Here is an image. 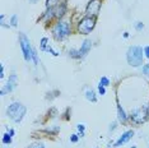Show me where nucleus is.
Returning a JSON list of instances; mask_svg holds the SVG:
<instances>
[{
  "mask_svg": "<svg viewBox=\"0 0 149 148\" xmlns=\"http://www.w3.org/2000/svg\"><path fill=\"white\" fill-rule=\"evenodd\" d=\"M135 28H136L138 31H140V29H143V28H144V24H143L141 22H138L136 24H135Z\"/></svg>",
  "mask_w": 149,
  "mask_h": 148,
  "instance_id": "nucleus-23",
  "label": "nucleus"
},
{
  "mask_svg": "<svg viewBox=\"0 0 149 148\" xmlns=\"http://www.w3.org/2000/svg\"><path fill=\"white\" fill-rule=\"evenodd\" d=\"M117 116H118V120H120L121 123H126V120H127V115L125 114V111L124 109L121 107V105L117 102Z\"/></svg>",
  "mask_w": 149,
  "mask_h": 148,
  "instance_id": "nucleus-11",
  "label": "nucleus"
},
{
  "mask_svg": "<svg viewBox=\"0 0 149 148\" xmlns=\"http://www.w3.org/2000/svg\"><path fill=\"white\" fill-rule=\"evenodd\" d=\"M26 106H23L22 103L19 102H13L8 106L6 109V115H8L9 119H12L14 123H21L22 119L26 115Z\"/></svg>",
  "mask_w": 149,
  "mask_h": 148,
  "instance_id": "nucleus-1",
  "label": "nucleus"
},
{
  "mask_svg": "<svg viewBox=\"0 0 149 148\" xmlns=\"http://www.w3.org/2000/svg\"><path fill=\"white\" fill-rule=\"evenodd\" d=\"M32 60H33V63H35V65H38V58H37L36 50H33L32 51Z\"/></svg>",
  "mask_w": 149,
  "mask_h": 148,
  "instance_id": "nucleus-18",
  "label": "nucleus"
},
{
  "mask_svg": "<svg viewBox=\"0 0 149 148\" xmlns=\"http://www.w3.org/2000/svg\"><path fill=\"white\" fill-rule=\"evenodd\" d=\"M17 22H18V17H17V14H14L12 17V19H10V24L13 27H17Z\"/></svg>",
  "mask_w": 149,
  "mask_h": 148,
  "instance_id": "nucleus-19",
  "label": "nucleus"
},
{
  "mask_svg": "<svg viewBox=\"0 0 149 148\" xmlns=\"http://www.w3.org/2000/svg\"><path fill=\"white\" fill-rule=\"evenodd\" d=\"M60 4V0H46V8H55Z\"/></svg>",
  "mask_w": 149,
  "mask_h": 148,
  "instance_id": "nucleus-13",
  "label": "nucleus"
},
{
  "mask_svg": "<svg viewBox=\"0 0 149 148\" xmlns=\"http://www.w3.org/2000/svg\"><path fill=\"white\" fill-rule=\"evenodd\" d=\"M19 43H21V49H22V52H23V56H24V60L26 61H31L32 60V46L29 43V40L27 38L26 35L21 33V37H19Z\"/></svg>",
  "mask_w": 149,
  "mask_h": 148,
  "instance_id": "nucleus-5",
  "label": "nucleus"
},
{
  "mask_svg": "<svg viewBox=\"0 0 149 148\" xmlns=\"http://www.w3.org/2000/svg\"><path fill=\"white\" fill-rule=\"evenodd\" d=\"M86 97H87V100L92 101V102H96V101H97V97H96V95H94V92L92 89H88L87 91V92H86Z\"/></svg>",
  "mask_w": 149,
  "mask_h": 148,
  "instance_id": "nucleus-12",
  "label": "nucleus"
},
{
  "mask_svg": "<svg viewBox=\"0 0 149 148\" xmlns=\"http://www.w3.org/2000/svg\"><path fill=\"white\" fill-rule=\"evenodd\" d=\"M147 116H149L147 109L143 110V111L141 110H135V111L131 112V119H133L135 123H143L144 120L147 119Z\"/></svg>",
  "mask_w": 149,
  "mask_h": 148,
  "instance_id": "nucleus-7",
  "label": "nucleus"
},
{
  "mask_svg": "<svg viewBox=\"0 0 149 148\" xmlns=\"http://www.w3.org/2000/svg\"><path fill=\"white\" fill-rule=\"evenodd\" d=\"M47 41H49V40H47L46 37H43V38L41 40V50L42 51H45L46 47H47Z\"/></svg>",
  "mask_w": 149,
  "mask_h": 148,
  "instance_id": "nucleus-17",
  "label": "nucleus"
},
{
  "mask_svg": "<svg viewBox=\"0 0 149 148\" xmlns=\"http://www.w3.org/2000/svg\"><path fill=\"white\" fill-rule=\"evenodd\" d=\"M100 9H101V0H91L87 5L86 13L89 17H97V14L100 13Z\"/></svg>",
  "mask_w": 149,
  "mask_h": 148,
  "instance_id": "nucleus-6",
  "label": "nucleus"
},
{
  "mask_svg": "<svg viewBox=\"0 0 149 148\" xmlns=\"http://www.w3.org/2000/svg\"><path fill=\"white\" fill-rule=\"evenodd\" d=\"M15 86H17V75H15V74H12V75L9 77L8 82H6L5 88L1 89V96H4L5 92H12V91L14 89Z\"/></svg>",
  "mask_w": 149,
  "mask_h": 148,
  "instance_id": "nucleus-8",
  "label": "nucleus"
},
{
  "mask_svg": "<svg viewBox=\"0 0 149 148\" xmlns=\"http://www.w3.org/2000/svg\"><path fill=\"white\" fill-rule=\"evenodd\" d=\"M29 148H45V147H43L41 143H36V144H32V146H29Z\"/></svg>",
  "mask_w": 149,
  "mask_h": 148,
  "instance_id": "nucleus-25",
  "label": "nucleus"
},
{
  "mask_svg": "<svg viewBox=\"0 0 149 148\" xmlns=\"http://www.w3.org/2000/svg\"><path fill=\"white\" fill-rule=\"evenodd\" d=\"M147 111H148V115H149V105H148V107H147Z\"/></svg>",
  "mask_w": 149,
  "mask_h": 148,
  "instance_id": "nucleus-29",
  "label": "nucleus"
},
{
  "mask_svg": "<svg viewBox=\"0 0 149 148\" xmlns=\"http://www.w3.org/2000/svg\"><path fill=\"white\" fill-rule=\"evenodd\" d=\"M143 52H144V50L140 46H131V47H129L127 54H126L127 63L131 66L141 65V63H143Z\"/></svg>",
  "mask_w": 149,
  "mask_h": 148,
  "instance_id": "nucleus-2",
  "label": "nucleus"
},
{
  "mask_svg": "<svg viewBox=\"0 0 149 148\" xmlns=\"http://www.w3.org/2000/svg\"><path fill=\"white\" fill-rule=\"evenodd\" d=\"M52 35L57 41H61V40L66 38V37L70 35V24L64 21L57 22L52 28Z\"/></svg>",
  "mask_w": 149,
  "mask_h": 148,
  "instance_id": "nucleus-3",
  "label": "nucleus"
},
{
  "mask_svg": "<svg viewBox=\"0 0 149 148\" xmlns=\"http://www.w3.org/2000/svg\"><path fill=\"white\" fill-rule=\"evenodd\" d=\"M144 54H145V56L149 59V46H147V47L144 49Z\"/></svg>",
  "mask_w": 149,
  "mask_h": 148,
  "instance_id": "nucleus-27",
  "label": "nucleus"
},
{
  "mask_svg": "<svg viewBox=\"0 0 149 148\" xmlns=\"http://www.w3.org/2000/svg\"><path fill=\"white\" fill-rule=\"evenodd\" d=\"M12 134L10 133H5L4 134V135H3V143H4V144H9V143H12Z\"/></svg>",
  "mask_w": 149,
  "mask_h": 148,
  "instance_id": "nucleus-14",
  "label": "nucleus"
},
{
  "mask_svg": "<svg viewBox=\"0 0 149 148\" xmlns=\"http://www.w3.org/2000/svg\"><path fill=\"white\" fill-rule=\"evenodd\" d=\"M96 26V17H84L83 19H80L78 23V32L80 35H88Z\"/></svg>",
  "mask_w": 149,
  "mask_h": 148,
  "instance_id": "nucleus-4",
  "label": "nucleus"
},
{
  "mask_svg": "<svg viewBox=\"0 0 149 148\" xmlns=\"http://www.w3.org/2000/svg\"><path fill=\"white\" fill-rule=\"evenodd\" d=\"M0 78H4V66H0Z\"/></svg>",
  "mask_w": 149,
  "mask_h": 148,
  "instance_id": "nucleus-26",
  "label": "nucleus"
},
{
  "mask_svg": "<svg viewBox=\"0 0 149 148\" xmlns=\"http://www.w3.org/2000/svg\"><path fill=\"white\" fill-rule=\"evenodd\" d=\"M29 1H31V3H36L37 0H29Z\"/></svg>",
  "mask_w": 149,
  "mask_h": 148,
  "instance_id": "nucleus-28",
  "label": "nucleus"
},
{
  "mask_svg": "<svg viewBox=\"0 0 149 148\" xmlns=\"http://www.w3.org/2000/svg\"><path fill=\"white\" fill-rule=\"evenodd\" d=\"M98 92H100V95H104V93H106V89H104L103 86L98 84Z\"/></svg>",
  "mask_w": 149,
  "mask_h": 148,
  "instance_id": "nucleus-22",
  "label": "nucleus"
},
{
  "mask_svg": "<svg viewBox=\"0 0 149 148\" xmlns=\"http://www.w3.org/2000/svg\"><path fill=\"white\" fill-rule=\"evenodd\" d=\"M78 137H79V135H77V134H73V135L70 137V140H72L73 143H77L78 142Z\"/></svg>",
  "mask_w": 149,
  "mask_h": 148,
  "instance_id": "nucleus-24",
  "label": "nucleus"
},
{
  "mask_svg": "<svg viewBox=\"0 0 149 148\" xmlns=\"http://www.w3.org/2000/svg\"><path fill=\"white\" fill-rule=\"evenodd\" d=\"M143 73H144V75H145V77H148V78H149V64H147V65H144V68H143Z\"/></svg>",
  "mask_w": 149,
  "mask_h": 148,
  "instance_id": "nucleus-21",
  "label": "nucleus"
},
{
  "mask_svg": "<svg viewBox=\"0 0 149 148\" xmlns=\"http://www.w3.org/2000/svg\"><path fill=\"white\" fill-rule=\"evenodd\" d=\"M77 128H78V130L80 132L79 137H83V135H84V125H83V124H79V125H78Z\"/></svg>",
  "mask_w": 149,
  "mask_h": 148,
  "instance_id": "nucleus-20",
  "label": "nucleus"
},
{
  "mask_svg": "<svg viewBox=\"0 0 149 148\" xmlns=\"http://www.w3.org/2000/svg\"><path fill=\"white\" fill-rule=\"evenodd\" d=\"M69 55L72 56V58H74V59H79V58H82V55H80L79 50H70V51H69Z\"/></svg>",
  "mask_w": 149,
  "mask_h": 148,
  "instance_id": "nucleus-15",
  "label": "nucleus"
},
{
  "mask_svg": "<svg viewBox=\"0 0 149 148\" xmlns=\"http://www.w3.org/2000/svg\"><path fill=\"white\" fill-rule=\"evenodd\" d=\"M133 135H134V132H133V130H127V132H125L123 135H121V137L116 140V143H115V146H113V147H120L121 144H124V143L129 142V140H130L131 138H133Z\"/></svg>",
  "mask_w": 149,
  "mask_h": 148,
  "instance_id": "nucleus-9",
  "label": "nucleus"
},
{
  "mask_svg": "<svg viewBox=\"0 0 149 148\" xmlns=\"http://www.w3.org/2000/svg\"><path fill=\"white\" fill-rule=\"evenodd\" d=\"M100 84L103 86V87H107L108 84H110V79L106 78V77H102V78H101V80H100Z\"/></svg>",
  "mask_w": 149,
  "mask_h": 148,
  "instance_id": "nucleus-16",
  "label": "nucleus"
},
{
  "mask_svg": "<svg viewBox=\"0 0 149 148\" xmlns=\"http://www.w3.org/2000/svg\"><path fill=\"white\" fill-rule=\"evenodd\" d=\"M91 47H92V42H91V40H84L83 43H82V47L79 49V52H80V55H82V58L86 56L87 54L89 52Z\"/></svg>",
  "mask_w": 149,
  "mask_h": 148,
  "instance_id": "nucleus-10",
  "label": "nucleus"
}]
</instances>
